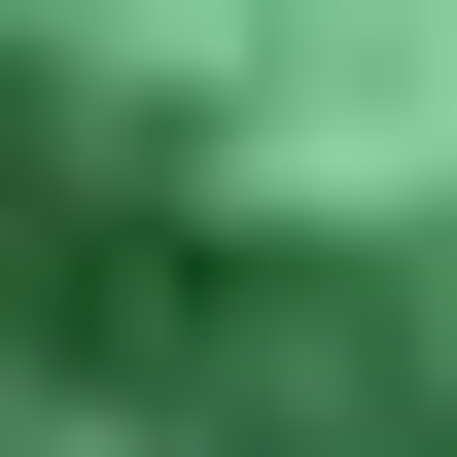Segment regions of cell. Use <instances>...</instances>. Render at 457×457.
Listing matches in <instances>:
<instances>
[{
  "mask_svg": "<svg viewBox=\"0 0 457 457\" xmlns=\"http://www.w3.org/2000/svg\"><path fill=\"white\" fill-rule=\"evenodd\" d=\"M0 457H457V0H0Z\"/></svg>",
  "mask_w": 457,
  "mask_h": 457,
  "instance_id": "cell-1",
  "label": "cell"
}]
</instances>
